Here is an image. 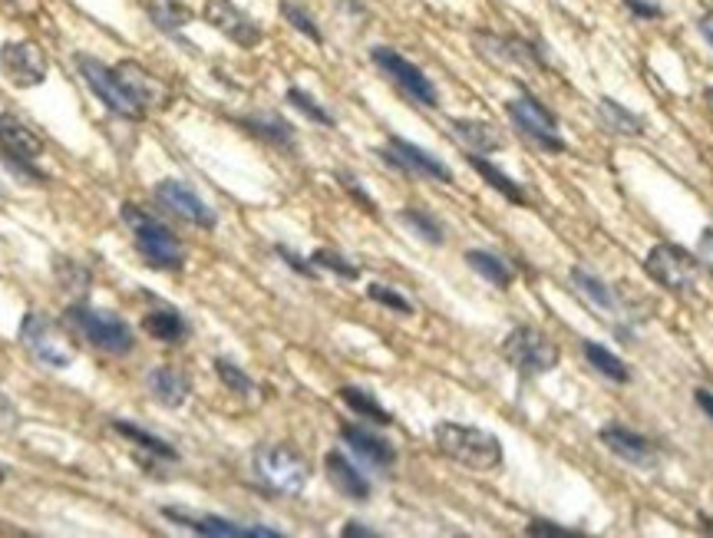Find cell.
Masks as SVG:
<instances>
[{"label":"cell","mask_w":713,"mask_h":538,"mask_svg":"<svg viewBox=\"0 0 713 538\" xmlns=\"http://www.w3.org/2000/svg\"><path fill=\"white\" fill-rule=\"evenodd\" d=\"M433 439L443 456H449L453 462H459L466 469L493 472L503 466V442L489 430L463 427V424H436Z\"/></svg>","instance_id":"obj_1"},{"label":"cell","mask_w":713,"mask_h":538,"mask_svg":"<svg viewBox=\"0 0 713 538\" xmlns=\"http://www.w3.org/2000/svg\"><path fill=\"white\" fill-rule=\"evenodd\" d=\"M122 221L132 228V245L142 255V261L156 271H179L186 265V251L182 241L176 238V231L169 225H162L159 218L149 212L136 209V206H122Z\"/></svg>","instance_id":"obj_2"},{"label":"cell","mask_w":713,"mask_h":538,"mask_svg":"<svg viewBox=\"0 0 713 538\" xmlns=\"http://www.w3.org/2000/svg\"><path fill=\"white\" fill-rule=\"evenodd\" d=\"M251 466H255V476L278 496H301L310 479V466L305 456L281 442L258 446L251 456Z\"/></svg>","instance_id":"obj_3"},{"label":"cell","mask_w":713,"mask_h":538,"mask_svg":"<svg viewBox=\"0 0 713 538\" xmlns=\"http://www.w3.org/2000/svg\"><path fill=\"white\" fill-rule=\"evenodd\" d=\"M20 343H23V350L37 363H43L50 370H67L73 363V357H77L67 330L53 321V318L40 315V311L23 315V321H20Z\"/></svg>","instance_id":"obj_4"},{"label":"cell","mask_w":713,"mask_h":538,"mask_svg":"<svg viewBox=\"0 0 713 538\" xmlns=\"http://www.w3.org/2000/svg\"><path fill=\"white\" fill-rule=\"evenodd\" d=\"M77 70H80L83 83L90 87V93H93L109 112H116V116H122V119H129V122H136V119L146 116L142 103L132 97V90L126 87V80L119 77L116 67H106L97 57L80 53V57H77Z\"/></svg>","instance_id":"obj_5"},{"label":"cell","mask_w":713,"mask_h":538,"mask_svg":"<svg viewBox=\"0 0 713 538\" xmlns=\"http://www.w3.org/2000/svg\"><path fill=\"white\" fill-rule=\"evenodd\" d=\"M67 323L83 337L90 340L97 350L102 353H112V357H122L136 347V337H132V327L116 318L112 311H97V308H87V305H70L67 308Z\"/></svg>","instance_id":"obj_6"},{"label":"cell","mask_w":713,"mask_h":538,"mask_svg":"<svg viewBox=\"0 0 713 538\" xmlns=\"http://www.w3.org/2000/svg\"><path fill=\"white\" fill-rule=\"evenodd\" d=\"M370 60H374V67H377L404 97H409L416 107H439V90H436V83H433L413 60H407L400 50H394V47H374V50H370Z\"/></svg>","instance_id":"obj_7"},{"label":"cell","mask_w":713,"mask_h":538,"mask_svg":"<svg viewBox=\"0 0 713 538\" xmlns=\"http://www.w3.org/2000/svg\"><path fill=\"white\" fill-rule=\"evenodd\" d=\"M503 357L522 377H545L558 367V347L528 323H518L503 343Z\"/></svg>","instance_id":"obj_8"},{"label":"cell","mask_w":713,"mask_h":538,"mask_svg":"<svg viewBox=\"0 0 713 538\" xmlns=\"http://www.w3.org/2000/svg\"><path fill=\"white\" fill-rule=\"evenodd\" d=\"M644 271H647L661 288L681 295V291H691V288L697 285V278H701V261H697L691 251H684L681 245L661 241V245H654V248L647 251Z\"/></svg>","instance_id":"obj_9"},{"label":"cell","mask_w":713,"mask_h":538,"mask_svg":"<svg viewBox=\"0 0 713 538\" xmlns=\"http://www.w3.org/2000/svg\"><path fill=\"white\" fill-rule=\"evenodd\" d=\"M506 112H509L512 126L532 139L542 152H565V139H562V129H558V119L555 112L538 103L535 97H518V100H509L506 103Z\"/></svg>","instance_id":"obj_10"},{"label":"cell","mask_w":713,"mask_h":538,"mask_svg":"<svg viewBox=\"0 0 713 538\" xmlns=\"http://www.w3.org/2000/svg\"><path fill=\"white\" fill-rule=\"evenodd\" d=\"M0 73L7 77V83H13L20 90H30V87L47 83L50 60L33 40H7L0 47Z\"/></svg>","instance_id":"obj_11"},{"label":"cell","mask_w":713,"mask_h":538,"mask_svg":"<svg viewBox=\"0 0 713 538\" xmlns=\"http://www.w3.org/2000/svg\"><path fill=\"white\" fill-rule=\"evenodd\" d=\"M0 152L7 156V162L17 172L43 182V172L33 169V162L43 156V139L23 119H17L13 112H0Z\"/></svg>","instance_id":"obj_12"},{"label":"cell","mask_w":713,"mask_h":538,"mask_svg":"<svg viewBox=\"0 0 713 538\" xmlns=\"http://www.w3.org/2000/svg\"><path fill=\"white\" fill-rule=\"evenodd\" d=\"M377 156H380L387 166H394V169H400V172H407V176L433 179V182H443V186L453 182V169H449L443 159H436L433 152L413 146V142L400 139V136H390L387 149H380Z\"/></svg>","instance_id":"obj_13"},{"label":"cell","mask_w":713,"mask_h":538,"mask_svg":"<svg viewBox=\"0 0 713 538\" xmlns=\"http://www.w3.org/2000/svg\"><path fill=\"white\" fill-rule=\"evenodd\" d=\"M152 196H156V202H159L169 216L182 218V221H189V225H196V228L211 231V228L218 225L215 209L205 202L192 186H186V182H179V179H162V182L156 186Z\"/></svg>","instance_id":"obj_14"},{"label":"cell","mask_w":713,"mask_h":538,"mask_svg":"<svg viewBox=\"0 0 713 538\" xmlns=\"http://www.w3.org/2000/svg\"><path fill=\"white\" fill-rule=\"evenodd\" d=\"M202 17L208 27H215L221 37H228L241 50H255L265 40V30L245 10H238L231 0H205Z\"/></svg>","instance_id":"obj_15"},{"label":"cell","mask_w":713,"mask_h":538,"mask_svg":"<svg viewBox=\"0 0 713 538\" xmlns=\"http://www.w3.org/2000/svg\"><path fill=\"white\" fill-rule=\"evenodd\" d=\"M162 516L176 526H186L189 532L208 538H281V532L268 529V526H238V522H228V519H218V516H199L192 509H176V506H166Z\"/></svg>","instance_id":"obj_16"},{"label":"cell","mask_w":713,"mask_h":538,"mask_svg":"<svg viewBox=\"0 0 713 538\" xmlns=\"http://www.w3.org/2000/svg\"><path fill=\"white\" fill-rule=\"evenodd\" d=\"M476 47L483 57L496 63H518V67H545V57L535 43L522 37H499V33H476Z\"/></svg>","instance_id":"obj_17"},{"label":"cell","mask_w":713,"mask_h":538,"mask_svg":"<svg viewBox=\"0 0 713 538\" xmlns=\"http://www.w3.org/2000/svg\"><path fill=\"white\" fill-rule=\"evenodd\" d=\"M598 439L612 449L614 456H621V459L631 462V466H641V469L657 466V446H654L647 436H641V432L612 424V427H602Z\"/></svg>","instance_id":"obj_18"},{"label":"cell","mask_w":713,"mask_h":538,"mask_svg":"<svg viewBox=\"0 0 713 538\" xmlns=\"http://www.w3.org/2000/svg\"><path fill=\"white\" fill-rule=\"evenodd\" d=\"M324 469H327V479H330V486L344 496V499H350V502H367L370 499V479L344 456V452H327L324 456Z\"/></svg>","instance_id":"obj_19"},{"label":"cell","mask_w":713,"mask_h":538,"mask_svg":"<svg viewBox=\"0 0 713 538\" xmlns=\"http://www.w3.org/2000/svg\"><path fill=\"white\" fill-rule=\"evenodd\" d=\"M116 70H119V77L126 80V87L132 90V97L142 103V109H162L169 107V90L142 67V63H136V60H122V63H116Z\"/></svg>","instance_id":"obj_20"},{"label":"cell","mask_w":713,"mask_h":538,"mask_svg":"<svg viewBox=\"0 0 713 538\" xmlns=\"http://www.w3.org/2000/svg\"><path fill=\"white\" fill-rule=\"evenodd\" d=\"M238 122H241V129H248L255 139H261V142H268V146H275V149H285V152L298 149L295 126H291L288 119H281L278 112H255V116H241Z\"/></svg>","instance_id":"obj_21"},{"label":"cell","mask_w":713,"mask_h":538,"mask_svg":"<svg viewBox=\"0 0 713 538\" xmlns=\"http://www.w3.org/2000/svg\"><path fill=\"white\" fill-rule=\"evenodd\" d=\"M340 439L374 469H390L397 462V449L384 436H374L364 427H340Z\"/></svg>","instance_id":"obj_22"},{"label":"cell","mask_w":713,"mask_h":538,"mask_svg":"<svg viewBox=\"0 0 713 538\" xmlns=\"http://www.w3.org/2000/svg\"><path fill=\"white\" fill-rule=\"evenodd\" d=\"M449 132H453L469 152H479V156L499 152V149L506 146L503 132H499L493 122H486V119H449Z\"/></svg>","instance_id":"obj_23"},{"label":"cell","mask_w":713,"mask_h":538,"mask_svg":"<svg viewBox=\"0 0 713 538\" xmlns=\"http://www.w3.org/2000/svg\"><path fill=\"white\" fill-rule=\"evenodd\" d=\"M149 390H152L156 404H162L169 410H179L189 400V393H192V380L179 367L166 363V367H156L149 373Z\"/></svg>","instance_id":"obj_24"},{"label":"cell","mask_w":713,"mask_h":538,"mask_svg":"<svg viewBox=\"0 0 713 538\" xmlns=\"http://www.w3.org/2000/svg\"><path fill=\"white\" fill-rule=\"evenodd\" d=\"M572 285H575V291L595 308V311H602V315H617L621 311V298H617V291H614L612 285H605L602 278H595L592 271H585V268H572Z\"/></svg>","instance_id":"obj_25"},{"label":"cell","mask_w":713,"mask_h":538,"mask_svg":"<svg viewBox=\"0 0 713 538\" xmlns=\"http://www.w3.org/2000/svg\"><path fill=\"white\" fill-rule=\"evenodd\" d=\"M142 7H146L152 27L166 37L179 40V33L192 23V10L182 0H142Z\"/></svg>","instance_id":"obj_26"},{"label":"cell","mask_w":713,"mask_h":538,"mask_svg":"<svg viewBox=\"0 0 713 538\" xmlns=\"http://www.w3.org/2000/svg\"><path fill=\"white\" fill-rule=\"evenodd\" d=\"M142 330H146L152 340H162V343H169V347L186 343V340H189V333H192L189 321H186L179 311H172V308L149 311V315L142 318Z\"/></svg>","instance_id":"obj_27"},{"label":"cell","mask_w":713,"mask_h":538,"mask_svg":"<svg viewBox=\"0 0 713 538\" xmlns=\"http://www.w3.org/2000/svg\"><path fill=\"white\" fill-rule=\"evenodd\" d=\"M598 119H602V126H605L612 136H624V139L644 136V119H641L637 112H631L627 107H621L612 97H605V100L598 103Z\"/></svg>","instance_id":"obj_28"},{"label":"cell","mask_w":713,"mask_h":538,"mask_svg":"<svg viewBox=\"0 0 713 538\" xmlns=\"http://www.w3.org/2000/svg\"><path fill=\"white\" fill-rule=\"evenodd\" d=\"M466 159H469V166H473V169L489 182V189H496L506 202H512V206H525V192H522V186H518L515 179H509L499 166H493V162H489V159H483L479 152H469Z\"/></svg>","instance_id":"obj_29"},{"label":"cell","mask_w":713,"mask_h":538,"mask_svg":"<svg viewBox=\"0 0 713 538\" xmlns=\"http://www.w3.org/2000/svg\"><path fill=\"white\" fill-rule=\"evenodd\" d=\"M466 265L479 275V278H486L489 285H496V288H512V281H515V271H512V265L506 258H499V255H493V251H466Z\"/></svg>","instance_id":"obj_30"},{"label":"cell","mask_w":713,"mask_h":538,"mask_svg":"<svg viewBox=\"0 0 713 538\" xmlns=\"http://www.w3.org/2000/svg\"><path fill=\"white\" fill-rule=\"evenodd\" d=\"M337 397H340L357 417H364V420H374V424H380V427H390V424H394L390 410H384L380 400H377L370 390H364V387H340Z\"/></svg>","instance_id":"obj_31"},{"label":"cell","mask_w":713,"mask_h":538,"mask_svg":"<svg viewBox=\"0 0 713 538\" xmlns=\"http://www.w3.org/2000/svg\"><path fill=\"white\" fill-rule=\"evenodd\" d=\"M582 353H585V360L602 373V377H608L612 383H627L631 380V370H627V363L612 353L608 347H602V343H595V340H582Z\"/></svg>","instance_id":"obj_32"},{"label":"cell","mask_w":713,"mask_h":538,"mask_svg":"<svg viewBox=\"0 0 713 538\" xmlns=\"http://www.w3.org/2000/svg\"><path fill=\"white\" fill-rule=\"evenodd\" d=\"M400 221L407 225L409 231H416L423 241H429V245H443V241H446L443 221L433 216V212H426V209H404V212H400Z\"/></svg>","instance_id":"obj_33"},{"label":"cell","mask_w":713,"mask_h":538,"mask_svg":"<svg viewBox=\"0 0 713 538\" xmlns=\"http://www.w3.org/2000/svg\"><path fill=\"white\" fill-rule=\"evenodd\" d=\"M112 430L119 432V436H126L129 442H136L139 449H146V452H152V456H159V459H176V449L166 442V439H159V436H152V432L139 430V427H132V424H122V420H112Z\"/></svg>","instance_id":"obj_34"},{"label":"cell","mask_w":713,"mask_h":538,"mask_svg":"<svg viewBox=\"0 0 713 538\" xmlns=\"http://www.w3.org/2000/svg\"><path fill=\"white\" fill-rule=\"evenodd\" d=\"M278 10H281V17H285V20H288V23H291L298 33H305L307 40H314V43H324V33H320L317 20L307 13L298 0H281V3H278Z\"/></svg>","instance_id":"obj_35"},{"label":"cell","mask_w":713,"mask_h":538,"mask_svg":"<svg viewBox=\"0 0 713 538\" xmlns=\"http://www.w3.org/2000/svg\"><path fill=\"white\" fill-rule=\"evenodd\" d=\"M310 261H314L317 271H334V275L344 278V281H357V278H360V268H357L354 261H347L344 255L330 251V248H317V251L310 255Z\"/></svg>","instance_id":"obj_36"},{"label":"cell","mask_w":713,"mask_h":538,"mask_svg":"<svg viewBox=\"0 0 713 538\" xmlns=\"http://www.w3.org/2000/svg\"><path fill=\"white\" fill-rule=\"evenodd\" d=\"M215 373H218V380L231 390V393H241V397H251L255 390H258V383L238 367V363H231V360H225V357H218L215 360Z\"/></svg>","instance_id":"obj_37"},{"label":"cell","mask_w":713,"mask_h":538,"mask_svg":"<svg viewBox=\"0 0 713 538\" xmlns=\"http://www.w3.org/2000/svg\"><path fill=\"white\" fill-rule=\"evenodd\" d=\"M288 103L298 109V112H305L307 119H310V122H317V126H327V129H330V126H337V119H334L327 109L320 107L307 90H301V87H291V90H288Z\"/></svg>","instance_id":"obj_38"},{"label":"cell","mask_w":713,"mask_h":538,"mask_svg":"<svg viewBox=\"0 0 713 538\" xmlns=\"http://www.w3.org/2000/svg\"><path fill=\"white\" fill-rule=\"evenodd\" d=\"M57 278H60V288H63V291H80V295H87V288H90V275H87L77 261H67V258L57 261Z\"/></svg>","instance_id":"obj_39"},{"label":"cell","mask_w":713,"mask_h":538,"mask_svg":"<svg viewBox=\"0 0 713 538\" xmlns=\"http://www.w3.org/2000/svg\"><path fill=\"white\" fill-rule=\"evenodd\" d=\"M367 298L377 301V305H384V308H390V311H397V315H413V305H409L407 298H404L400 291L387 288V285H370V288H367Z\"/></svg>","instance_id":"obj_40"},{"label":"cell","mask_w":713,"mask_h":538,"mask_svg":"<svg viewBox=\"0 0 713 538\" xmlns=\"http://www.w3.org/2000/svg\"><path fill=\"white\" fill-rule=\"evenodd\" d=\"M275 251H278V258H281V261H285V265H288L291 271H298V275H305V278H314V275H317V268H314V261H305V258H301V255H295L291 248H285V245H278Z\"/></svg>","instance_id":"obj_41"},{"label":"cell","mask_w":713,"mask_h":538,"mask_svg":"<svg viewBox=\"0 0 713 538\" xmlns=\"http://www.w3.org/2000/svg\"><path fill=\"white\" fill-rule=\"evenodd\" d=\"M624 7H627L631 17H637V20H661V17H664V7L654 3V0H624Z\"/></svg>","instance_id":"obj_42"},{"label":"cell","mask_w":713,"mask_h":538,"mask_svg":"<svg viewBox=\"0 0 713 538\" xmlns=\"http://www.w3.org/2000/svg\"><path fill=\"white\" fill-rule=\"evenodd\" d=\"M525 536L578 538V532H568V529H562V526H555V522H545V519H532V522H528V529H525Z\"/></svg>","instance_id":"obj_43"},{"label":"cell","mask_w":713,"mask_h":538,"mask_svg":"<svg viewBox=\"0 0 713 538\" xmlns=\"http://www.w3.org/2000/svg\"><path fill=\"white\" fill-rule=\"evenodd\" d=\"M340 182H344V189H347V192H350V196H354V199H357V202H360V206L370 212V216H377V206H374V199H370V196H367V192L357 186V179H350V176H340Z\"/></svg>","instance_id":"obj_44"},{"label":"cell","mask_w":713,"mask_h":538,"mask_svg":"<svg viewBox=\"0 0 713 538\" xmlns=\"http://www.w3.org/2000/svg\"><path fill=\"white\" fill-rule=\"evenodd\" d=\"M340 536L344 538H377V532H374V529H364L360 522H347Z\"/></svg>","instance_id":"obj_45"},{"label":"cell","mask_w":713,"mask_h":538,"mask_svg":"<svg viewBox=\"0 0 713 538\" xmlns=\"http://www.w3.org/2000/svg\"><path fill=\"white\" fill-rule=\"evenodd\" d=\"M694 400H697V407H701V410H704V414H707V417L713 420V393L711 390H704V387H701V390H694Z\"/></svg>","instance_id":"obj_46"},{"label":"cell","mask_w":713,"mask_h":538,"mask_svg":"<svg viewBox=\"0 0 713 538\" xmlns=\"http://www.w3.org/2000/svg\"><path fill=\"white\" fill-rule=\"evenodd\" d=\"M697 30H701V37H704V40H707V43L713 47V10H711V13H704V17H701Z\"/></svg>","instance_id":"obj_47"},{"label":"cell","mask_w":713,"mask_h":538,"mask_svg":"<svg viewBox=\"0 0 713 538\" xmlns=\"http://www.w3.org/2000/svg\"><path fill=\"white\" fill-rule=\"evenodd\" d=\"M701 255L713 261V228H707L704 235H701Z\"/></svg>","instance_id":"obj_48"},{"label":"cell","mask_w":713,"mask_h":538,"mask_svg":"<svg viewBox=\"0 0 713 538\" xmlns=\"http://www.w3.org/2000/svg\"><path fill=\"white\" fill-rule=\"evenodd\" d=\"M707 107H711V112H713V87L707 90Z\"/></svg>","instance_id":"obj_49"},{"label":"cell","mask_w":713,"mask_h":538,"mask_svg":"<svg viewBox=\"0 0 713 538\" xmlns=\"http://www.w3.org/2000/svg\"><path fill=\"white\" fill-rule=\"evenodd\" d=\"M0 479H3V469H0Z\"/></svg>","instance_id":"obj_50"}]
</instances>
